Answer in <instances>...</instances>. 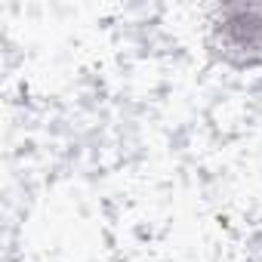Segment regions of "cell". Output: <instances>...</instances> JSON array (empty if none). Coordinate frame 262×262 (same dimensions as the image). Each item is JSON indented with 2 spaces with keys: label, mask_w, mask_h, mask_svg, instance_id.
Instances as JSON below:
<instances>
[{
  "label": "cell",
  "mask_w": 262,
  "mask_h": 262,
  "mask_svg": "<svg viewBox=\"0 0 262 262\" xmlns=\"http://www.w3.org/2000/svg\"><path fill=\"white\" fill-rule=\"evenodd\" d=\"M219 37L228 53H241L247 59L262 56V7H231L222 13Z\"/></svg>",
  "instance_id": "cell-1"
}]
</instances>
